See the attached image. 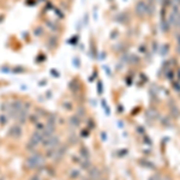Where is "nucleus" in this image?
<instances>
[{
    "mask_svg": "<svg viewBox=\"0 0 180 180\" xmlns=\"http://www.w3.org/2000/svg\"><path fill=\"white\" fill-rule=\"evenodd\" d=\"M178 21H179V11H178L177 7H174V11L172 12L170 17H169V23L170 24H177Z\"/></svg>",
    "mask_w": 180,
    "mask_h": 180,
    "instance_id": "1",
    "label": "nucleus"
},
{
    "mask_svg": "<svg viewBox=\"0 0 180 180\" xmlns=\"http://www.w3.org/2000/svg\"><path fill=\"white\" fill-rule=\"evenodd\" d=\"M136 11H137V13L139 16H143V14L147 12V5L144 2H138V5L136 7Z\"/></svg>",
    "mask_w": 180,
    "mask_h": 180,
    "instance_id": "2",
    "label": "nucleus"
},
{
    "mask_svg": "<svg viewBox=\"0 0 180 180\" xmlns=\"http://www.w3.org/2000/svg\"><path fill=\"white\" fill-rule=\"evenodd\" d=\"M167 51H168V46L165 44V49L162 48V52H161V53H162V54H167Z\"/></svg>",
    "mask_w": 180,
    "mask_h": 180,
    "instance_id": "3",
    "label": "nucleus"
},
{
    "mask_svg": "<svg viewBox=\"0 0 180 180\" xmlns=\"http://www.w3.org/2000/svg\"><path fill=\"white\" fill-rule=\"evenodd\" d=\"M178 52H179V54H180V46H179V48H178Z\"/></svg>",
    "mask_w": 180,
    "mask_h": 180,
    "instance_id": "4",
    "label": "nucleus"
},
{
    "mask_svg": "<svg viewBox=\"0 0 180 180\" xmlns=\"http://www.w3.org/2000/svg\"><path fill=\"white\" fill-rule=\"evenodd\" d=\"M179 44H180V37H179Z\"/></svg>",
    "mask_w": 180,
    "mask_h": 180,
    "instance_id": "5",
    "label": "nucleus"
}]
</instances>
